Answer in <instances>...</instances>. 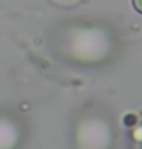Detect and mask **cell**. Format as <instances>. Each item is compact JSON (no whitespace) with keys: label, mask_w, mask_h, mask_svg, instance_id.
<instances>
[{"label":"cell","mask_w":142,"mask_h":149,"mask_svg":"<svg viewBox=\"0 0 142 149\" xmlns=\"http://www.w3.org/2000/svg\"><path fill=\"white\" fill-rule=\"evenodd\" d=\"M133 2V7H135V11H139L142 15V0H131Z\"/></svg>","instance_id":"obj_1"}]
</instances>
